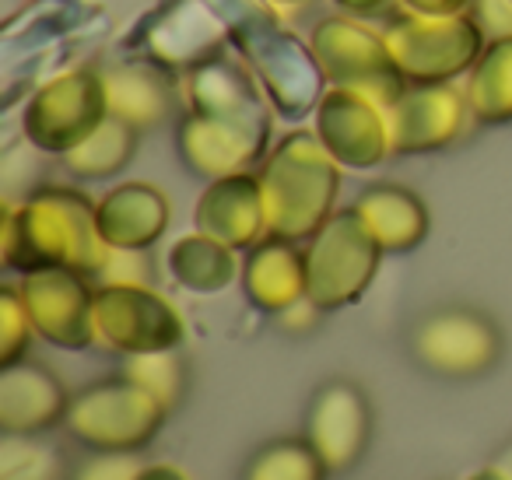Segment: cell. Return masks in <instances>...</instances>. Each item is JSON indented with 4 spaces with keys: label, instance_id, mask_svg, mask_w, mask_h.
<instances>
[{
    "label": "cell",
    "instance_id": "obj_11",
    "mask_svg": "<svg viewBox=\"0 0 512 480\" xmlns=\"http://www.w3.org/2000/svg\"><path fill=\"white\" fill-rule=\"evenodd\" d=\"M225 39V25L204 0H172L144 32V43H148L155 64L190 67V71L221 57Z\"/></svg>",
    "mask_w": 512,
    "mask_h": 480
},
{
    "label": "cell",
    "instance_id": "obj_14",
    "mask_svg": "<svg viewBox=\"0 0 512 480\" xmlns=\"http://www.w3.org/2000/svg\"><path fill=\"white\" fill-rule=\"evenodd\" d=\"M106 81V102L109 116L123 120L134 130H151L172 113V78L155 64H120L102 74Z\"/></svg>",
    "mask_w": 512,
    "mask_h": 480
},
{
    "label": "cell",
    "instance_id": "obj_17",
    "mask_svg": "<svg viewBox=\"0 0 512 480\" xmlns=\"http://www.w3.org/2000/svg\"><path fill=\"white\" fill-rule=\"evenodd\" d=\"M264 190L246 176H228L200 200V225L221 242H249L264 218Z\"/></svg>",
    "mask_w": 512,
    "mask_h": 480
},
{
    "label": "cell",
    "instance_id": "obj_26",
    "mask_svg": "<svg viewBox=\"0 0 512 480\" xmlns=\"http://www.w3.org/2000/svg\"><path fill=\"white\" fill-rule=\"evenodd\" d=\"M4 298H8V358H15V351H18V344H22V305L15 302V295L11 291H4Z\"/></svg>",
    "mask_w": 512,
    "mask_h": 480
},
{
    "label": "cell",
    "instance_id": "obj_12",
    "mask_svg": "<svg viewBox=\"0 0 512 480\" xmlns=\"http://www.w3.org/2000/svg\"><path fill=\"white\" fill-rule=\"evenodd\" d=\"M95 323L123 351H162L179 337L176 316L169 305L144 295L141 288L102 291L95 302Z\"/></svg>",
    "mask_w": 512,
    "mask_h": 480
},
{
    "label": "cell",
    "instance_id": "obj_2",
    "mask_svg": "<svg viewBox=\"0 0 512 480\" xmlns=\"http://www.w3.org/2000/svg\"><path fill=\"white\" fill-rule=\"evenodd\" d=\"M260 190H264V207L274 232L285 239H299L320 225L334 200V155L323 148L316 134L295 130L267 162Z\"/></svg>",
    "mask_w": 512,
    "mask_h": 480
},
{
    "label": "cell",
    "instance_id": "obj_19",
    "mask_svg": "<svg viewBox=\"0 0 512 480\" xmlns=\"http://www.w3.org/2000/svg\"><path fill=\"white\" fill-rule=\"evenodd\" d=\"M358 211L386 249H407L425 235V204L400 186H372Z\"/></svg>",
    "mask_w": 512,
    "mask_h": 480
},
{
    "label": "cell",
    "instance_id": "obj_21",
    "mask_svg": "<svg viewBox=\"0 0 512 480\" xmlns=\"http://www.w3.org/2000/svg\"><path fill=\"white\" fill-rule=\"evenodd\" d=\"M306 288V270L299 256L285 246H267L249 263V291L264 305H288Z\"/></svg>",
    "mask_w": 512,
    "mask_h": 480
},
{
    "label": "cell",
    "instance_id": "obj_25",
    "mask_svg": "<svg viewBox=\"0 0 512 480\" xmlns=\"http://www.w3.org/2000/svg\"><path fill=\"white\" fill-rule=\"evenodd\" d=\"M334 4L344 15H355V18H376L393 8V0H334Z\"/></svg>",
    "mask_w": 512,
    "mask_h": 480
},
{
    "label": "cell",
    "instance_id": "obj_4",
    "mask_svg": "<svg viewBox=\"0 0 512 480\" xmlns=\"http://www.w3.org/2000/svg\"><path fill=\"white\" fill-rule=\"evenodd\" d=\"M309 46H313V57L320 64L327 85L362 92L383 109H390L407 88L404 74L397 71L390 50H386L383 32L369 29L362 18H323V22H316Z\"/></svg>",
    "mask_w": 512,
    "mask_h": 480
},
{
    "label": "cell",
    "instance_id": "obj_24",
    "mask_svg": "<svg viewBox=\"0 0 512 480\" xmlns=\"http://www.w3.org/2000/svg\"><path fill=\"white\" fill-rule=\"evenodd\" d=\"M407 15H425V18H453L470 15L474 0H397Z\"/></svg>",
    "mask_w": 512,
    "mask_h": 480
},
{
    "label": "cell",
    "instance_id": "obj_27",
    "mask_svg": "<svg viewBox=\"0 0 512 480\" xmlns=\"http://www.w3.org/2000/svg\"><path fill=\"white\" fill-rule=\"evenodd\" d=\"M274 8H299V4H309V0H271Z\"/></svg>",
    "mask_w": 512,
    "mask_h": 480
},
{
    "label": "cell",
    "instance_id": "obj_13",
    "mask_svg": "<svg viewBox=\"0 0 512 480\" xmlns=\"http://www.w3.org/2000/svg\"><path fill=\"white\" fill-rule=\"evenodd\" d=\"M264 141L267 137L256 130L207 113H190L179 123V151L190 162V169L204 172V176H225L228 169L256 158Z\"/></svg>",
    "mask_w": 512,
    "mask_h": 480
},
{
    "label": "cell",
    "instance_id": "obj_15",
    "mask_svg": "<svg viewBox=\"0 0 512 480\" xmlns=\"http://www.w3.org/2000/svg\"><path fill=\"white\" fill-rule=\"evenodd\" d=\"M25 309L32 312L46 337L60 340L67 347H78L88 340V295L74 274L43 270L25 288Z\"/></svg>",
    "mask_w": 512,
    "mask_h": 480
},
{
    "label": "cell",
    "instance_id": "obj_16",
    "mask_svg": "<svg viewBox=\"0 0 512 480\" xmlns=\"http://www.w3.org/2000/svg\"><path fill=\"white\" fill-rule=\"evenodd\" d=\"M165 225V200L151 186L130 183L120 186L113 197L102 204L95 228L109 246L120 249H141L162 232Z\"/></svg>",
    "mask_w": 512,
    "mask_h": 480
},
{
    "label": "cell",
    "instance_id": "obj_6",
    "mask_svg": "<svg viewBox=\"0 0 512 480\" xmlns=\"http://www.w3.org/2000/svg\"><path fill=\"white\" fill-rule=\"evenodd\" d=\"M411 354L428 372L446 379H470L488 372L502 354L498 326L484 312L449 305L421 316L411 330Z\"/></svg>",
    "mask_w": 512,
    "mask_h": 480
},
{
    "label": "cell",
    "instance_id": "obj_20",
    "mask_svg": "<svg viewBox=\"0 0 512 480\" xmlns=\"http://www.w3.org/2000/svg\"><path fill=\"white\" fill-rule=\"evenodd\" d=\"M137 134H141V130L127 127V123L116 120V116H106V123H102L92 137H85L78 148L64 155L67 169L85 179L113 176V172H120L123 165L130 162V155H134V148H137Z\"/></svg>",
    "mask_w": 512,
    "mask_h": 480
},
{
    "label": "cell",
    "instance_id": "obj_9",
    "mask_svg": "<svg viewBox=\"0 0 512 480\" xmlns=\"http://www.w3.org/2000/svg\"><path fill=\"white\" fill-rule=\"evenodd\" d=\"M313 113H316L313 134L334 155V162L362 169V165L383 162L386 151H393L386 109L379 102H372L369 95L327 85V92H323L320 106Z\"/></svg>",
    "mask_w": 512,
    "mask_h": 480
},
{
    "label": "cell",
    "instance_id": "obj_1",
    "mask_svg": "<svg viewBox=\"0 0 512 480\" xmlns=\"http://www.w3.org/2000/svg\"><path fill=\"white\" fill-rule=\"evenodd\" d=\"M207 8L221 18L228 43L242 53L246 67L264 85L267 99L285 116H306L320 106L327 92L313 46L295 39L278 22L271 0H204Z\"/></svg>",
    "mask_w": 512,
    "mask_h": 480
},
{
    "label": "cell",
    "instance_id": "obj_3",
    "mask_svg": "<svg viewBox=\"0 0 512 480\" xmlns=\"http://www.w3.org/2000/svg\"><path fill=\"white\" fill-rule=\"evenodd\" d=\"M383 39L407 85H453L456 78L470 74L488 46V36L474 15H400L390 22Z\"/></svg>",
    "mask_w": 512,
    "mask_h": 480
},
{
    "label": "cell",
    "instance_id": "obj_10",
    "mask_svg": "<svg viewBox=\"0 0 512 480\" xmlns=\"http://www.w3.org/2000/svg\"><path fill=\"white\" fill-rule=\"evenodd\" d=\"M467 113V92H456L453 85H407L400 99L386 109L390 148L397 155L446 148L460 137Z\"/></svg>",
    "mask_w": 512,
    "mask_h": 480
},
{
    "label": "cell",
    "instance_id": "obj_23",
    "mask_svg": "<svg viewBox=\"0 0 512 480\" xmlns=\"http://www.w3.org/2000/svg\"><path fill=\"white\" fill-rule=\"evenodd\" d=\"M470 15L477 18L488 39L512 36V0H474Z\"/></svg>",
    "mask_w": 512,
    "mask_h": 480
},
{
    "label": "cell",
    "instance_id": "obj_22",
    "mask_svg": "<svg viewBox=\"0 0 512 480\" xmlns=\"http://www.w3.org/2000/svg\"><path fill=\"white\" fill-rule=\"evenodd\" d=\"M176 270L179 277H183L186 284H193V288H221V284L228 281V274H232V260H228V253L218 246V242H207V239H190L183 242V246L176 249Z\"/></svg>",
    "mask_w": 512,
    "mask_h": 480
},
{
    "label": "cell",
    "instance_id": "obj_5",
    "mask_svg": "<svg viewBox=\"0 0 512 480\" xmlns=\"http://www.w3.org/2000/svg\"><path fill=\"white\" fill-rule=\"evenodd\" d=\"M106 81L92 67H74L46 81L25 109V137L36 148L67 155L106 123Z\"/></svg>",
    "mask_w": 512,
    "mask_h": 480
},
{
    "label": "cell",
    "instance_id": "obj_7",
    "mask_svg": "<svg viewBox=\"0 0 512 480\" xmlns=\"http://www.w3.org/2000/svg\"><path fill=\"white\" fill-rule=\"evenodd\" d=\"M25 235V267L46 263H71V267H95L99 249L92 235V214L81 197L67 190H43L29 207L25 221H11Z\"/></svg>",
    "mask_w": 512,
    "mask_h": 480
},
{
    "label": "cell",
    "instance_id": "obj_8",
    "mask_svg": "<svg viewBox=\"0 0 512 480\" xmlns=\"http://www.w3.org/2000/svg\"><path fill=\"white\" fill-rule=\"evenodd\" d=\"M372 267H376V235L369 232L365 218L341 214L309 253L306 291L320 305H341L365 288Z\"/></svg>",
    "mask_w": 512,
    "mask_h": 480
},
{
    "label": "cell",
    "instance_id": "obj_18",
    "mask_svg": "<svg viewBox=\"0 0 512 480\" xmlns=\"http://www.w3.org/2000/svg\"><path fill=\"white\" fill-rule=\"evenodd\" d=\"M467 106L474 120L488 127L512 120V36L488 39L467 74Z\"/></svg>",
    "mask_w": 512,
    "mask_h": 480
}]
</instances>
